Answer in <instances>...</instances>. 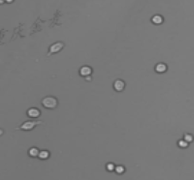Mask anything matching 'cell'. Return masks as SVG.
Returning a JSON list of instances; mask_svg holds the SVG:
<instances>
[{"instance_id": "6", "label": "cell", "mask_w": 194, "mask_h": 180, "mask_svg": "<svg viewBox=\"0 0 194 180\" xmlns=\"http://www.w3.org/2000/svg\"><path fill=\"white\" fill-rule=\"evenodd\" d=\"M80 74H81V76H84V77H88V76L91 74V68H89L88 66H85V67L81 68Z\"/></svg>"}, {"instance_id": "5", "label": "cell", "mask_w": 194, "mask_h": 180, "mask_svg": "<svg viewBox=\"0 0 194 180\" xmlns=\"http://www.w3.org/2000/svg\"><path fill=\"white\" fill-rule=\"evenodd\" d=\"M27 114H28V116H30V117L36 118L40 115V112H39V110H37V109L32 107V109H29V110L27 111Z\"/></svg>"}, {"instance_id": "15", "label": "cell", "mask_w": 194, "mask_h": 180, "mask_svg": "<svg viewBox=\"0 0 194 180\" xmlns=\"http://www.w3.org/2000/svg\"><path fill=\"white\" fill-rule=\"evenodd\" d=\"M91 80V78L90 77H87V81H90Z\"/></svg>"}, {"instance_id": "1", "label": "cell", "mask_w": 194, "mask_h": 180, "mask_svg": "<svg viewBox=\"0 0 194 180\" xmlns=\"http://www.w3.org/2000/svg\"><path fill=\"white\" fill-rule=\"evenodd\" d=\"M42 104L47 109H53L57 106V101L53 97H46L42 100Z\"/></svg>"}, {"instance_id": "13", "label": "cell", "mask_w": 194, "mask_h": 180, "mask_svg": "<svg viewBox=\"0 0 194 180\" xmlns=\"http://www.w3.org/2000/svg\"><path fill=\"white\" fill-rule=\"evenodd\" d=\"M116 171H117V173L119 174L123 173V172H124V168H123L122 166H119V167L116 168Z\"/></svg>"}, {"instance_id": "3", "label": "cell", "mask_w": 194, "mask_h": 180, "mask_svg": "<svg viewBox=\"0 0 194 180\" xmlns=\"http://www.w3.org/2000/svg\"><path fill=\"white\" fill-rule=\"evenodd\" d=\"M63 45L62 43H56L53 44L51 47L50 48V52H49V55H50V53H54V52H57V51H59V50H61V49L63 48Z\"/></svg>"}, {"instance_id": "7", "label": "cell", "mask_w": 194, "mask_h": 180, "mask_svg": "<svg viewBox=\"0 0 194 180\" xmlns=\"http://www.w3.org/2000/svg\"><path fill=\"white\" fill-rule=\"evenodd\" d=\"M166 70H167V67L163 63H159V64H157L156 66H155V71H156L157 73H164Z\"/></svg>"}, {"instance_id": "11", "label": "cell", "mask_w": 194, "mask_h": 180, "mask_svg": "<svg viewBox=\"0 0 194 180\" xmlns=\"http://www.w3.org/2000/svg\"><path fill=\"white\" fill-rule=\"evenodd\" d=\"M184 140L186 142H191L193 140V137L191 135H189V134H186V135H184Z\"/></svg>"}, {"instance_id": "2", "label": "cell", "mask_w": 194, "mask_h": 180, "mask_svg": "<svg viewBox=\"0 0 194 180\" xmlns=\"http://www.w3.org/2000/svg\"><path fill=\"white\" fill-rule=\"evenodd\" d=\"M43 122L42 121H28V122H25L23 124L21 125L19 128H17V129H21V130H31L33 129L36 125H39V124H42Z\"/></svg>"}, {"instance_id": "8", "label": "cell", "mask_w": 194, "mask_h": 180, "mask_svg": "<svg viewBox=\"0 0 194 180\" xmlns=\"http://www.w3.org/2000/svg\"><path fill=\"white\" fill-rule=\"evenodd\" d=\"M151 20H152V22H153V23H155V24H160V23H162L163 19H162V17H161V16L156 15V16H154V17L151 19Z\"/></svg>"}, {"instance_id": "10", "label": "cell", "mask_w": 194, "mask_h": 180, "mask_svg": "<svg viewBox=\"0 0 194 180\" xmlns=\"http://www.w3.org/2000/svg\"><path fill=\"white\" fill-rule=\"evenodd\" d=\"M39 151H38L37 148H31L29 150V155L31 157H36V156H39Z\"/></svg>"}, {"instance_id": "9", "label": "cell", "mask_w": 194, "mask_h": 180, "mask_svg": "<svg viewBox=\"0 0 194 180\" xmlns=\"http://www.w3.org/2000/svg\"><path fill=\"white\" fill-rule=\"evenodd\" d=\"M39 158L40 159H48L49 158V152L48 151H46V150H43V151H41L40 153H39Z\"/></svg>"}, {"instance_id": "12", "label": "cell", "mask_w": 194, "mask_h": 180, "mask_svg": "<svg viewBox=\"0 0 194 180\" xmlns=\"http://www.w3.org/2000/svg\"><path fill=\"white\" fill-rule=\"evenodd\" d=\"M187 145H188V142H186L184 139H183V140H180V141H179V146H180V147L185 148V147H187Z\"/></svg>"}, {"instance_id": "4", "label": "cell", "mask_w": 194, "mask_h": 180, "mask_svg": "<svg viewBox=\"0 0 194 180\" xmlns=\"http://www.w3.org/2000/svg\"><path fill=\"white\" fill-rule=\"evenodd\" d=\"M124 82L122 81H120V80H118V81H115V83H114V87H115V89L117 90V91H122L123 89H124Z\"/></svg>"}, {"instance_id": "14", "label": "cell", "mask_w": 194, "mask_h": 180, "mask_svg": "<svg viewBox=\"0 0 194 180\" xmlns=\"http://www.w3.org/2000/svg\"><path fill=\"white\" fill-rule=\"evenodd\" d=\"M107 169L109 170V171H113L114 169H115V166H114V164H108L107 165Z\"/></svg>"}]
</instances>
